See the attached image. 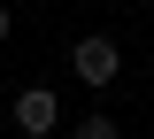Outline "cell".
<instances>
[{
  "mask_svg": "<svg viewBox=\"0 0 154 139\" xmlns=\"http://www.w3.org/2000/svg\"><path fill=\"white\" fill-rule=\"evenodd\" d=\"M69 70H77V85H116L123 46H116V39H77L69 46Z\"/></svg>",
  "mask_w": 154,
  "mask_h": 139,
  "instance_id": "cell-1",
  "label": "cell"
},
{
  "mask_svg": "<svg viewBox=\"0 0 154 139\" xmlns=\"http://www.w3.org/2000/svg\"><path fill=\"white\" fill-rule=\"evenodd\" d=\"M54 124H62V100L46 93V85H23V93H16V131L23 139H46Z\"/></svg>",
  "mask_w": 154,
  "mask_h": 139,
  "instance_id": "cell-2",
  "label": "cell"
},
{
  "mask_svg": "<svg viewBox=\"0 0 154 139\" xmlns=\"http://www.w3.org/2000/svg\"><path fill=\"white\" fill-rule=\"evenodd\" d=\"M77 139H123V131H116V116L93 108V116H77Z\"/></svg>",
  "mask_w": 154,
  "mask_h": 139,
  "instance_id": "cell-3",
  "label": "cell"
},
{
  "mask_svg": "<svg viewBox=\"0 0 154 139\" xmlns=\"http://www.w3.org/2000/svg\"><path fill=\"white\" fill-rule=\"evenodd\" d=\"M8 31H16V16H8V0H0V39H8Z\"/></svg>",
  "mask_w": 154,
  "mask_h": 139,
  "instance_id": "cell-4",
  "label": "cell"
}]
</instances>
